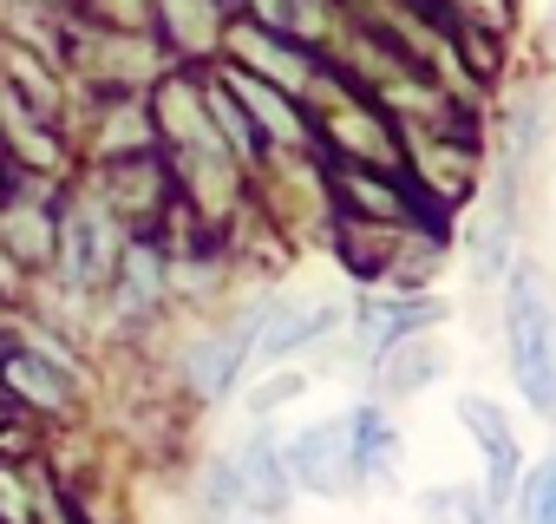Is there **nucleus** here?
Returning a JSON list of instances; mask_svg holds the SVG:
<instances>
[{"mask_svg": "<svg viewBox=\"0 0 556 524\" xmlns=\"http://www.w3.org/2000/svg\"><path fill=\"white\" fill-rule=\"evenodd\" d=\"M203 105H210V125L223 132V145H229V158H236L242 171H249V164H268V158H275V151L262 145V132L249 125L242 99H236V92L223 86V73H216V79H203Z\"/></svg>", "mask_w": 556, "mask_h": 524, "instance_id": "dca6fc26", "label": "nucleus"}, {"mask_svg": "<svg viewBox=\"0 0 556 524\" xmlns=\"http://www.w3.org/2000/svg\"><path fill=\"white\" fill-rule=\"evenodd\" d=\"M439 374H445V348H439L432 335L393 341L387 354H374V400L393 407V400H406V394H426Z\"/></svg>", "mask_w": 556, "mask_h": 524, "instance_id": "4468645a", "label": "nucleus"}, {"mask_svg": "<svg viewBox=\"0 0 556 524\" xmlns=\"http://www.w3.org/2000/svg\"><path fill=\"white\" fill-rule=\"evenodd\" d=\"M549 40H556V0H549Z\"/></svg>", "mask_w": 556, "mask_h": 524, "instance_id": "aec40b11", "label": "nucleus"}, {"mask_svg": "<svg viewBox=\"0 0 556 524\" xmlns=\"http://www.w3.org/2000/svg\"><path fill=\"white\" fill-rule=\"evenodd\" d=\"M517 517L523 524H556V452H543L523 478H517Z\"/></svg>", "mask_w": 556, "mask_h": 524, "instance_id": "a211bd4d", "label": "nucleus"}, {"mask_svg": "<svg viewBox=\"0 0 556 524\" xmlns=\"http://www.w3.org/2000/svg\"><path fill=\"white\" fill-rule=\"evenodd\" d=\"M452 413H458V426H465V439H471V452H478V465H484L478 491L504 511V504L517 498V478H523V439H517L510 407L491 400V394H458Z\"/></svg>", "mask_w": 556, "mask_h": 524, "instance_id": "423d86ee", "label": "nucleus"}, {"mask_svg": "<svg viewBox=\"0 0 556 524\" xmlns=\"http://www.w3.org/2000/svg\"><path fill=\"white\" fill-rule=\"evenodd\" d=\"M282 459H289V478L295 491H315V498H361V459H354V426L348 413H328V420H308L302 433L282 439Z\"/></svg>", "mask_w": 556, "mask_h": 524, "instance_id": "39448f33", "label": "nucleus"}, {"mask_svg": "<svg viewBox=\"0 0 556 524\" xmlns=\"http://www.w3.org/2000/svg\"><path fill=\"white\" fill-rule=\"evenodd\" d=\"M419 517L426 524H497V504L478 485L452 478V485H426L419 491Z\"/></svg>", "mask_w": 556, "mask_h": 524, "instance_id": "f3484780", "label": "nucleus"}, {"mask_svg": "<svg viewBox=\"0 0 556 524\" xmlns=\"http://www.w3.org/2000/svg\"><path fill=\"white\" fill-rule=\"evenodd\" d=\"M348 426H354L361 485L393 491L400 472H406V439H400V426H393V407H380V400H354V407H348Z\"/></svg>", "mask_w": 556, "mask_h": 524, "instance_id": "ddd939ff", "label": "nucleus"}, {"mask_svg": "<svg viewBox=\"0 0 556 524\" xmlns=\"http://www.w3.org/2000/svg\"><path fill=\"white\" fill-rule=\"evenodd\" d=\"M151 34L170 53V66H190L203 53H223L229 0H151Z\"/></svg>", "mask_w": 556, "mask_h": 524, "instance_id": "f8f14e48", "label": "nucleus"}, {"mask_svg": "<svg viewBox=\"0 0 556 524\" xmlns=\"http://www.w3.org/2000/svg\"><path fill=\"white\" fill-rule=\"evenodd\" d=\"M295 498H302V491H295V478H289L282 439L262 433V426H255V433H242L229 452H216V459L203 465V504H210L216 517L242 511V517L275 524Z\"/></svg>", "mask_w": 556, "mask_h": 524, "instance_id": "f03ea898", "label": "nucleus"}, {"mask_svg": "<svg viewBox=\"0 0 556 524\" xmlns=\"http://www.w3.org/2000/svg\"><path fill=\"white\" fill-rule=\"evenodd\" d=\"M302 394H308V374H295V367H289V374H275V387H255V394H249V413H255V420H268L275 407H289V400H302Z\"/></svg>", "mask_w": 556, "mask_h": 524, "instance_id": "6ab92c4d", "label": "nucleus"}, {"mask_svg": "<svg viewBox=\"0 0 556 524\" xmlns=\"http://www.w3.org/2000/svg\"><path fill=\"white\" fill-rule=\"evenodd\" d=\"M262 309H268V296L190 335V348H184V361H177V380H184V394H190V400H203V407H223V400L236 394V380H242V374H249V361H255Z\"/></svg>", "mask_w": 556, "mask_h": 524, "instance_id": "7ed1b4c3", "label": "nucleus"}, {"mask_svg": "<svg viewBox=\"0 0 556 524\" xmlns=\"http://www.w3.org/2000/svg\"><path fill=\"white\" fill-rule=\"evenodd\" d=\"M249 8V21L255 27H268V34H282V40H295V47H315L321 53V40H334L348 21V8L341 0H242Z\"/></svg>", "mask_w": 556, "mask_h": 524, "instance_id": "2eb2a0df", "label": "nucleus"}, {"mask_svg": "<svg viewBox=\"0 0 556 524\" xmlns=\"http://www.w3.org/2000/svg\"><path fill=\"white\" fill-rule=\"evenodd\" d=\"M504 283V367L536 420H556V283L543 262L517 255Z\"/></svg>", "mask_w": 556, "mask_h": 524, "instance_id": "f257e3e1", "label": "nucleus"}, {"mask_svg": "<svg viewBox=\"0 0 556 524\" xmlns=\"http://www.w3.org/2000/svg\"><path fill=\"white\" fill-rule=\"evenodd\" d=\"M236 524H262V517H236Z\"/></svg>", "mask_w": 556, "mask_h": 524, "instance_id": "412c9836", "label": "nucleus"}, {"mask_svg": "<svg viewBox=\"0 0 556 524\" xmlns=\"http://www.w3.org/2000/svg\"><path fill=\"white\" fill-rule=\"evenodd\" d=\"M223 53H229V66H242V73H255V79H268V86H282L289 99H308V86L321 79V53H315V47H295V40L268 34V27H255V21H229Z\"/></svg>", "mask_w": 556, "mask_h": 524, "instance_id": "0eeeda50", "label": "nucleus"}, {"mask_svg": "<svg viewBox=\"0 0 556 524\" xmlns=\"http://www.w3.org/2000/svg\"><path fill=\"white\" fill-rule=\"evenodd\" d=\"M341 322H348V309L328 302V296H302V302H295V296H268V309H262V335H255V361L282 367V361L321 348L328 335H341Z\"/></svg>", "mask_w": 556, "mask_h": 524, "instance_id": "1a4fd4ad", "label": "nucleus"}, {"mask_svg": "<svg viewBox=\"0 0 556 524\" xmlns=\"http://www.w3.org/2000/svg\"><path fill=\"white\" fill-rule=\"evenodd\" d=\"M348 322H354L361 354L374 361V354H387L393 341L432 335V328L445 322V302H439V296H426V289H374V296H361V302L348 309Z\"/></svg>", "mask_w": 556, "mask_h": 524, "instance_id": "6e6552de", "label": "nucleus"}, {"mask_svg": "<svg viewBox=\"0 0 556 524\" xmlns=\"http://www.w3.org/2000/svg\"><path fill=\"white\" fill-rule=\"evenodd\" d=\"M216 73H223V86L242 99V112H249V125L262 132L268 151H315L302 99H289L282 86H268V79H255V73H242V66H216Z\"/></svg>", "mask_w": 556, "mask_h": 524, "instance_id": "9b49d317", "label": "nucleus"}, {"mask_svg": "<svg viewBox=\"0 0 556 524\" xmlns=\"http://www.w3.org/2000/svg\"><path fill=\"white\" fill-rule=\"evenodd\" d=\"M118 255H125V223L112 216V203L99 190L92 197H73L60 210V242H53V262H60L66 289H79V296L105 289L112 270H118Z\"/></svg>", "mask_w": 556, "mask_h": 524, "instance_id": "20e7f679", "label": "nucleus"}, {"mask_svg": "<svg viewBox=\"0 0 556 524\" xmlns=\"http://www.w3.org/2000/svg\"><path fill=\"white\" fill-rule=\"evenodd\" d=\"M0 400L21 413H66L79 400V374L34 341H8V361H0Z\"/></svg>", "mask_w": 556, "mask_h": 524, "instance_id": "9d476101", "label": "nucleus"}]
</instances>
